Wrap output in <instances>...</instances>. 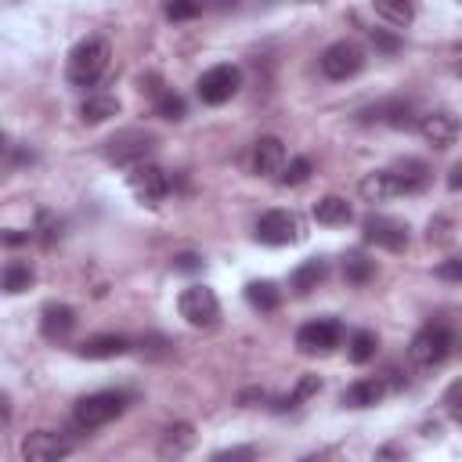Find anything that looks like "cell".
<instances>
[{
  "label": "cell",
  "instance_id": "obj_37",
  "mask_svg": "<svg viewBox=\"0 0 462 462\" xmlns=\"http://www.w3.org/2000/svg\"><path fill=\"white\" fill-rule=\"evenodd\" d=\"M372 462H409V448L401 441H386L383 448H376Z\"/></svg>",
  "mask_w": 462,
  "mask_h": 462
},
{
  "label": "cell",
  "instance_id": "obj_27",
  "mask_svg": "<svg viewBox=\"0 0 462 462\" xmlns=\"http://www.w3.org/2000/svg\"><path fill=\"white\" fill-rule=\"evenodd\" d=\"M376 351H379V336L369 333V328H358V333L347 340V358L354 365H369L376 358Z\"/></svg>",
  "mask_w": 462,
  "mask_h": 462
},
{
  "label": "cell",
  "instance_id": "obj_43",
  "mask_svg": "<svg viewBox=\"0 0 462 462\" xmlns=\"http://www.w3.org/2000/svg\"><path fill=\"white\" fill-rule=\"evenodd\" d=\"M451 73L462 80V44H455V47H451Z\"/></svg>",
  "mask_w": 462,
  "mask_h": 462
},
{
  "label": "cell",
  "instance_id": "obj_26",
  "mask_svg": "<svg viewBox=\"0 0 462 462\" xmlns=\"http://www.w3.org/2000/svg\"><path fill=\"white\" fill-rule=\"evenodd\" d=\"M376 19H383L393 29H405L416 19V8L409 4V0H383V4H376Z\"/></svg>",
  "mask_w": 462,
  "mask_h": 462
},
{
  "label": "cell",
  "instance_id": "obj_6",
  "mask_svg": "<svg viewBox=\"0 0 462 462\" xmlns=\"http://www.w3.org/2000/svg\"><path fill=\"white\" fill-rule=\"evenodd\" d=\"M318 65H321V73H325L328 80L344 84V80H354V77L365 69V51H361L354 40H336V44H328V47L321 51Z\"/></svg>",
  "mask_w": 462,
  "mask_h": 462
},
{
  "label": "cell",
  "instance_id": "obj_9",
  "mask_svg": "<svg viewBox=\"0 0 462 462\" xmlns=\"http://www.w3.org/2000/svg\"><path fill=\"white\" fill-rule=\"evenodd\" d=\"M239 87H242L239 65H214V69H207L199 77V84H195L203 105H224V101H231L239 94Z\"/></svg>",
  "mask_w": 462,
  "mask_h": 462
},
{
  "label": "cell",
  "instance_id": "obj_4",
  "mask_svg": "<svg viewBox=\"0 0 462 462\" xmlns=\"http://www.w3.org/2000/svg\"><path fill=\"white\" fill-rule=\"evenodd\" d=\"M123 412H126V393H119V390H98V393H87L84 401H77L73 423H77V430L94 434V430L109 426L112 419H119Z\"/></svg>",
  "mask_w": 462,
  "mask_h": 462
},
{
  "label": "cell",
  "instance_id": "obj_15",
  "mask_svg": "<svg viewBox=\"0 0 462 462\" xmlns=\"http://www.w3.org/2000/svg\"><path fill=\"white\" fill-rule=\"evenodd\" d=\"M286 145H282V138H275V134H268V138H260L256 145H253V174L256 177H282V170H286Z\"/></svg>",
  "mask_w": 462,
  "mask_h": 462
},
{
  "label": "cell",
  "instance_id": "obj_24",
  "mask_svg": "<svg viewBox=\"0 0 462 462\" xmlns=\"http://www.w3.org/2000/svg\"><path fill=\"white\" fill-rule=\"evenodd\" d=\"M116 112H119V98L101 94V91L87 94V98H84V105H80V119H84V123H91V126H98V123L112 119Z\"/></svg>",
  "mask_w": 462,
  "mask_h": 462
},
{
  "label": "cell",
  "instance_id": "obj_45",
  "mask_svg": "<svg viewBox=\"0 0 462 462\" xmlns=\"http://www.w3.org/2000/svg\"><path fill=\"white\" fill-rule=\"evenodd\" d=\"M448 188H451V191H458V188H462V163L451 170V177H448Z\"/></svg>",
  "mask_w": 462,
  "mask_h": 462
},
{
  "label": "cell",
  "instance_id": "obj_33",
  "mask_svg": "<svg viewBox=\"0 0 462 462\" xmlns=\"http://www.w3.org/2000/svg\"><path fill=\"white\" fill-rule=\"evenodd\" d=\"M307 177H311V163H307V159H293V163H286V170H282L279 184H286V188H296V184H304Z\"/></svg>",
  "mask_w": 462,
  "mask_h": 462
},
{
  "label": "cell",
  "instance_id": "obj_38",
  "mask_svg": "<svg viewBox=\"0 0 462 462\" xmlns=\"http://www.w3.org/2000/svg\"><path fill=\"white\" fill-rule=\"evenodd\" d=\"M369 36H372V44H376V51H386V54H393L401 47V40L393 36L390 29H369Z\"/></svg>",
  "mask_w": 462,
  "mask_h": 462
},
{
  "label": "cell",
  "instance_id": "obj_40",
  "mask_svg": "<svg viewBox=\"0 0 462 462\" xmlns=\"http://www.w3.org/2000/svg\"><path fill=\"white\" fill-rule=\"evenodd\" d=\"M203 268V256H195V253H177L174 256V272H199Z\"/></svg>",
  "mask_w": 462,
  "mask_h": 462
},
{
  "label": "cell",
  "instance_id": "obj_11",
  "mask_svg": "<svg viewBox=\"0 0 462 462\" xmlns=\"http://www.w3.org/2000/svg\"><path fill=\"white\" fill-rule=\"evenodd\" d=\"M126 184H130V191H134V199L145 203V207H159V203L166 199V191H170V177H166V170L156 166V163L134 166V170L126 174Z\"/></svg>",
  "mask_w": 462,
  "mask_h": 462
},
{
  "label": "cell",
  "instance_id": "obj_7",
  "mask_svg": "<svg viewBox=\"0 0 462 462\" xmlns=\"http://www.w3.org/2000/svg\"><path fill=\"white\" fill-rule=\"evenodd\" d=\"M344 321L336 318H314L307 325H300L296 333V347L300 354H333L340 344H344Z\"/></svg>",
  "mask_w": 462,
  "mask_h": 462
},
{
  "label": "cell",
  "instance_id": "obj_8",
  "mask_svg": "<svg viewBox=\"0 0 462 462\" xmlns=\"http://www.w3.org/2000/svg\"><path fill=\"white\" fill-rule=\"evenodd\" d=\"M304 239V221L293 210H268L256 221V242L263 246H293Z\"/></svg>",
  "mask_w": 462,
  "mask_h": 462
},
{
  "label": "cell",
  "instance_id": "obj_39",
  "mask_svg": "<svg viewBox=\"0 0 462 462\" xmlns=\"http://www.w3.org/2000/svg\"><path fill=\"white\" fill-rule=\"evenodd\" d=\"M195 15H203V8H199V4H166V19H170V22L195 19Z\"/></svg>",
  "mask_w": 462,
  "mask_h": 462
},
{
  "label": "cell",
  "instance_id": "obj_30",
  "mask_svg": "<svg viewBox=\"0 0 462 462\" xmlns=\"http://www.w3.org/2000/svg\"><path fill=\"white\" fill-rule=\"evenodd\" d=\"M318 390H321V379H318V376H304V379L296 383V390L289 393V398H286V401H279L275 409H279V412H286V409H296V405H304L307 398H314V393H318Z\"/></svg>",
  "mask_w": 462,
  "mask_h": 462
},
{
  "label": "cell",
  "instance_id": "obj_46",
  "mask_svg": "<svg viewBox=\"0 0 462 462\" xmlns=\"http://www.w3.org/2000/svg\"><path fill=\"white\" fill-rule=\"evenodd\" d=\"M300 462H321V458H318V455H307V458H300Z\"/></svg>",
  "mask_w": 462,
  "mask_h": 462
},
{
  "label": "cell",
  "instance_id": "obj_23",
  "mask_svg": "<svg viewBox=\"0 0 462 462\" xmlns=\"http://www.w3.org/2000/svg\"><path fill=\"white\" fill-rule=\"evenodd\" d=\"M325 279H328V260H325V256H311V260H304L300 268L293 272V289H296L300 296H307V293L318 289Z\"/></svg>",
  "mask_w": 462,
  "mask_h": 462
},
{
  "label": "cell",
  "instance_id": "obj_10",
  "mask_svg": "<svg viewBox=\"0 0 462 462\" xmlns=\"http://www.w3.org/2000/svg\"><path fill=\"white\" fill-rule=\"evenodd\" d=\"M73 455V441L58 430H33L22 437V462H65Z\"/></svg>",
  "mask_w": 462,
  "mask_h": 462
},
{
  "label": "cell",
  "instance_id": "obj_29",
  "mask_svg": "<svg viewBox=\"0 0 462 462\" xmlns=\"http://www.w3.org/2000/svg\"><path fill=\"white\" fill-rule=\"evenodd\" d=\"M246 300H249V307H256V311H275V307L282 304V293H279L275 282H249V286H246Z\"/></svg>",
  "mask_w": 462,
  "mask_h": 462
},
{
  "label": "cell",
  "instance_id": "obj_35",
  "mask_svg": "<svg viewBox=\"0 0 462 462\" xmlns=\"http://www.w3.org/2000/svg\"><path fill=\"white\" fill-rule=\"evenodd\" d=\"M210 462H256V448L253 444H235V448L214 451Z\"/></svg>",
  "mask_w": 462,
  "mask_h": 462
},
{
  "label": "cell",
  "instance_id": "obj_3",
  "mask_svg": "<svg viewBox=\"0 0 462 462\" xmlns=\"http://www.w3.org/2000/svg\"><path fill=\"white\" fill-rule=\"evenodd\" d=\"M451 347H455V336L448 325H423L409 344V365L419 372H434L448 361Z\"/></svg>",
  "mask_w": 462,
  "mask_h": 462
},
{
  "label": "cell",
  "instance_id": "obj_41",
  "mask_svg": "<svg viewBox=\"0 0 462 462\" xmlns=\"http://www.w3.org/2000/svg\"><path fill=\"white\" fill-rule=\"evenodd\" d=\"M163 347H166L163 336H145V340H142V354H149V358H163V354H166Z\"/></svg>",
  "mask_w": 462,
  "mask_h": 462
},
{
  "label": "cell",
  "instance_id": "obj_34",
  "mask_svg": "<svg viewBox=\"0 0 462 462\" xmlns=\"http://www.w3.org/2000/svg\"><path fill=\"white\" fill-rule=\"evenodd\" d=\"M36 231H40V242H44V246H54V239H61V221H58L54 214L40 210V217H36Z\"/></svg>",
  "mask_w": 462,
  "mask_h": 462
},
{
  "label": "cell",
  "instance_id": "obj_13",
  "mask_svg": "<svg viewBox=\"0 0 462 462\" xmlns=\"http://www.w3.org/2000/svg\"><path fill=\"white\" fill-rule=\"evenodd\" d=\"M419 134H423V142L430 149H451L458 142V134H462V123H458L455 112L437 109V112L419 116Z\"/></svg>",
  "mask_w": 462,
  "mask_h": 462
},
{
  "label": "cell",
  "instance_id": "obj_20",
  "mask_svg": "<svg viewBox=\"0 0 462 462\" xmlns=\"http://www.w3.org/2000/svg\"><path fill=\"white\" fill-rule=\"evenodd\" d=\"M365 119L390 123L393 130H419V119H416L412 101H383V105H376L372 112H365Z\"/></svg>",
  "mask_w": 462,
  "mask_h": 462
},
{
  "label": "cell",
  "instance_id": "obj_22",
  "mask_svg": "<svg viewBox=\"0 0 462 462\" xmlns=\"http://www.w3.org/2000/svg\"><path fill=\"white\" fill-rule=\"evenodd\" d=\"M354 210L347 199H340V195H325V199L314 203V221L325 224V228H340V224H351Z\"/></svg>",
  "mask_w": 462,
  "mask_h": 462
},
{
  "label": "cell",
  "instance_id": "obj_12",
  "mask_svg": "<svg viewBox=\"0 0 462 462\" xmlns=\"http://www.w3.org/2000/svg\"><path fill=\"white\" fill-rule=\"evenodd\" d=\"M361 231H365V242H376V246H383V249H390V253L409 249V224L398 221V217L369 214L365 224H361Z\"/></svg>",
  "mask_w": 462,
  "mask_h": 462
},
{
  "label": "cell",
  "instance_id": "obj_2",
  "mask_svg": "<svg viewBox=\"0 0 462 462\" xmlns=\"http://www.w3.org/2000/svg\"><path fill=\"white\" fill-rule=\"evenodd\" d=\"M159 149V138L152 130H142V126H126V130H116V134L105 142V159L112 166H142L149 163V156Z\"/></svg>",
  "mask_w": 462,
  "mask_h": 462
},
{
  "label": "cell",
  "instance_id": "obj_5",
  "mask_svg": "<svg viewBox=\"0 0 462 462\" xmlns=\"http://www.w3.org/2000/svg\"><path fill=\"white\" fill-rule=\"evenodd\" d=\"M177 311L191 328H217L221 321V300L210 286H188L177 296Z\"/></svg>",
  "mask_w": 462,
  "mask_h": 462
},
{
  "label": "cell",
  "instance_id": "obj_14",
  "mask_svg": "<svg viewBox=\"0 0 462 462\" xmlns=\"http://www.w3.org/2000/svg\"><path fill=\"white\" fill-rule=\"evenodd\" d=\"M195 448V426L191 423H170L156 444V458L159 462H184L188 451Z\"/></svg>",
  "mask_w": 462,
  "mask_h": 462
},
{
  "label": "cell",
  "instance_id": "obj_16",
  "mask_svg": "<svg viewBox=\"0 0 462 462\" xmlns=\"http://www.w3.org/2000/svg\"><path fill=\"white\" fill-rule=\"evenodd\" d=\"M358 191H361V199H365V203H390V199H401V195H405L398 174H393L390 166H386V170H372V174H365L361 184H358Z\"/></svg>",
  "mask_w": 462,
  "mask_h": 462
},
{
  "label": "cell",
  "instance_id": "obj_31",
  "mask_svg": "<svg viewBox=\"0 0 462 462\" xmlns=\"http://www.w3.org/2000/svg\"><path fill=\"white\" fill-rule=\"evenodd\" d=\"M184 98L181 94H174V91H163L159 98H156V116H163V119H170V123H181L184 119Z\"/></svg>",
  "mask_w": 462,
  "mask_h": 462
},
{
  "label": "cell",
  "instance_id": "obj_19",
  "mask_svg": "<svg viewBox=\"0 0 462 462\" xmlns=\"http://www.w3.org/2000/svg\"><path fill=\"white\" fill-rule=\"evenodd\" d=\"M386 379H379V376H372V379H358V383H351L347 390H344V405L347 409H376L383 398H386Z\"/></svg>",
  "mask_w": 462,
  "mask_h": 462
},
{
  "label": "cell",
  "instance_id": "obj_18",
  "mask_svg": "<svg viewBox=\"0 0 462 462\" xmlns=\"http://www.w3.org/2000/svg\"><path fill=\"white\" fill-rule=\"evenodd\" d=\"M77 328V311L69 307V304H47L44 307V314H40V333H44V340H51V344H61L65 336H69Z\"/></svg>",
  "mask_w": 462,
  "mask_h": 462
},
{
  "label": "cell",
  "instance_id": "obj_21",
  "mask_svg": "<svg viewBox=\"0 0 462 462\" xmlns=\"http://www.w3.org/2000/svg\"><path fill=\"white\" fill-rule=\"evenodd\" d=\"M390 170L398 174V181H401V191H405V195H419V191L430 184V166H426L423 159H398Z\"/></svg>",
  "mask_w": 462,
  "mask_h": 462
},
{
  "label": "cell",
  "instance_id": "obj_25",
  "mask_svg": "<svg viewBox=\"0 0 462 462\" xmlns=\"http://www.w3.org/2000/svg\"><path fill=\"white\" fill-rule=\"evenodd\" d=\"M0 282H4V293H8V296H19V293H26V289L36 282V272H33L29 260H8Z\"/></svg>",
  "mask_w": 462,
  "mask_h": 462
},
{
  "label": "cell",
  "instance_id": "obj_36",
  "mask_svg": "<svg viewBox=\"0 0 462 462\" xmlns=\"http://www.w3.org/2000/svg\"><path fill=\"white\" fill-rule=\"evenodd\" d=\"M434 275H437L441 282L462 286V256H448V260H441V263H437V268H434Z\"/></svg>",
  "mask_w": 462,
  "mask_h": 462
},
{
  "label": "cell",
  "instance_id": "obj_44",
  "mask_svg": "<svg viewBox=\"0 0 462 462\" xmlns=\"http://www.w3.org/2000/svg\"><path fill=\"white\" fill-rule=\"evenodd\" d=\"M4 242H8V246H22V242H29V235H19V231L12 228V231H4Z\"/></svg>",
  "mask_w": 462,
  "mask_h": 462
},
{
  "label": "cell",
  "instance_id": "obj_28",
  "mask_svg": "<svg viewBox=\"0 0 462 462\" xmlns=\"http://www.w3.org/2000/svg\"><path fill=\"white\" fill-rule=\"evenodd\" d=\"M344 279H347L351 286H369V282L376 279V260H369L365 253H351V256L344 260Z\"/></svg>",
  "mask_w": 462,
  "mask_h": 462
},
{
  "label": "cell",
  "instance_id": "obj_1",
  "mask_svg": "<svg viewBox=\"0 0 462 462\" xmlns=\"http://www.w3.org/2000/svg\"><path fill=\"white\" fill-rule=\"evenodd\" d=\"M109 58H112V47L105 36H84L73 51H69V61H65V77H69L73 87H94L101 80V73L109 69Z\"/></svg>",
  "mask_w": 462,
  "mask_h": 462
},
{
  "label": "cell",
  "instance_id": "obj_42",
  "mask_svg": "<svg viewBox=\"0 0 462 462\" xmlns=\"http://www.w3.org/2000/svg\"><path fill=\"white\" fill-rule=\"evenodd\" d=\"M444 228H448V221H444V217H437V221H430V235H426V239H430V242H448L451 235H448Z\"/></svg>",
  "mask_w": 462,
  "mask_h": 462
},
{
  "label": "cell",
  "instance_id": "obj_17",
  "mask_svg": "<svg viewBox=\"0 0 462 462\" xmlns=\"http://www.w3.org/2000/svg\"><path fill=\"white\" fill-rule=\"evenodd\" d=\"M126 351H130V340L123 333H98L77 347V354L87 361H112V358H123Z\"/></svg>",
  "mask_w": 462,
  "mask_h": 462
},
{
  "label": "cell",
  "instance_id": "obj_32",
  "mask_svg": "<svg viewBox=\"0 0 462 462\" xmlns=\"http://www.w3.org/2000/svg\"><path fill=\"white\" fill-rule=\"evenodd\" d=\"M441 405H444L448 419L462 426V379H455V383H451V386L444 390V398H441Z\"/></svg>",
  "mask_w": 462,
  "mask_h": 462
}]
</instances>
